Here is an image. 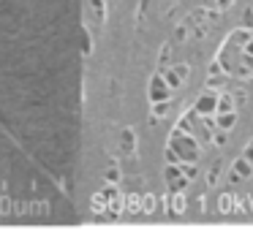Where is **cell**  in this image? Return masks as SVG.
Listing matches in <instances>:
<instances>
[{"label": "cell", "instance_id": "1", "mask_svg": "<svg viewBox=\"0 0 253 239\" xmlns=\"http://www.w3.org/2000/svg\"><path fill=\"white\" fill-rule=\"evenodd\" d=\"M153 98H158V101H166V87H164V81H161V79L153 81Z\"/></svg>", "mask_w": 253, "mask_h": 239}]
</instances>
